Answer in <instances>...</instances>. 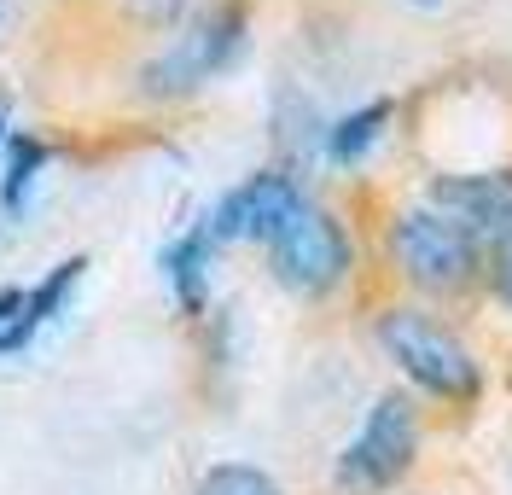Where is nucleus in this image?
I'll return each instance as SVG.
<instances>
[{
	"label": "nucleus",
	"mask_w": 512,
	"mask_h": 495,
	"mask_svg": "<svg viewBox=\"0 0 512 495\" xmlns=\"http://www.w3.org/2000/svg\"><path fill=\"white\" fill-rule=\"evenodd\" d=\"M373 338L390 356V367L414 385L419 396L443 402V408H472L483 396V362L460 332L437 321L419 303H384L373 315Z\"/></svg>",
	"instance_id": "nucleus-1"
},
{
	"label": "nucleus",
	"mask_w": 512,
	"mask_h": 495,
	"mask_svg": "<svg viewBox=\"0 0 512 495\" xmlns=\"http://www.w3.org/2000/svg\"><path fill=\"white\" fill-rule=\"evenodd\" d=\"M384 245H390V263L396 274L414 286V292L431 297H460L466 286L483 280V239L472 228H460L448 210H437L431 198L419 204H402L384 228Z\"/></svg>",
	"instance_id": "nucleus-2"
},
{
	"label": "nucleus",
	"mask_w": 512,
	"mask_h": 495,
	"mask_svg": "<svg viewBox=\"0 0 512 495\" xmlns=\"http://www.w3.org/2000/svg\"><path fill=\"white\" fill-rule=\"evenodd\" d=\"M419 461V402L408 391H379L367 402L361 426L338 449V490L344 495H384L396 490Z\"/></svg>",
	"instance_id": "nucleus-3"
},
{
	"label": "nucleus",
	"mask_w": 512,
	"mask_h": 495,
	"mask_svg": "<svg viewBox=\"0 0 512 495\" xmlns=\"http://www.w3.org/2000/svg\"><path fill=\"white\" fill-rule=\"evenodd\" d=\"M245 30H251L245 0H216V6L192 12L187 24H181V30L146 59V70H140L146 94L152 99H175V94L204 88L210 76H222V70L245 53Z\"/></svg>",
	"instance_id": "nucleus-4"
},
{
	"label": "nucleus",
	"mask_w": 512,
	"mask_h": 495,
	"mask_svg": "<svg viewBox=\"0 0 512 495\" xmlns=\"http://www.w3.org/2000/svg\"><path fill=\"white\" fill-rule=\"evenodd\" d=\"M268 263H274V280L280 286H291V292H303V297H326L332 286L350 280L355 239H350L338 210H326V204L309 198L286 228L268 239Z\"/></svg>",
	"instance_id": "nucleus-5"
},
{
	"label": "nucleus",
	"mask_w": 512,
	"mask_h": 495,
	"mask_svg": "<svg viewBox=\"0 0 512 495\" xmlns=\"http://www.w3.org/2000/svg\"><path fill=\"white\" fill-rule=\"evenodd\" d=\"M303 204H309V193H303L297 169L268 164V169H256V175H245L239 187H227V193L210 204L204 222H210V233H216V245H233V239L268 245Z\"/></svg>",
	"instance_id": "nucleus-6"
},
{
	"label": "nucleus",
	"mask_w": 512,
	"mask_h": 495,
	"mask_svg": "<svg viewBox=\"0 0 512 495\" xmlns=\"http://www.w3.org/2000/svg\"><path fill=\"white\" fill-rule=\"evenodd\" d=\"M431 204L448 210L460 228H472L489 245L512 239V164H495V169H437L431 175Z\"/></svg>",
	"instance_id": "nucleus-7"
},
{
	"label": "nucleus",
	"mask_w": 512,
	"mask_h": 495,
	"mask_svg": "<svg viewBox=\"0 0 512 495\" xmlns=\"http://www.w3.org/2000/svg\"><path fill=\"white\" fill-rule=\"evenodd\" d=\"M210 257H216V233H210V222H204V216H198L192 228H181L158 251L163 286L175 292L181 315H204V303H210Z\"/></svg>",
	"instance_id": "nucleus-8"
},
{
	"label": "nucleus",
	"mask_w": 512,
	"mask_h": 495,
	"mask_svg": "<svg viewBox=\"0 0 512 495\" xmlns=\"http://www.w3.org/2000/svg\"><path fill=\"white\" fill-rule=\"evenodd\" d=\"M82 268H88V257H64V263L53 268V274H47L41 286H30V292H24V309H18V315H12V321L0 327V356L24 350L35 332H41L47 321H53V315H59L64 303H70V286L82 280Z\"/></svg>",
	"instance_id": "nucleus-9"
},
{
	"label": "nucleus",
	"mask_w": 512,
	"mask_h": 495,
	"mask_svg": "<svg viewBox=\"0 0 512 495\" xmlns=\"http://www.w3.org/2000/svg\"><path fill=\"white\" fill-rule=\"evenodd\" d=\"M390 117H396V99H367V105H355V111H344V117H332V123L320 129V152H326V164L355 169L384 134H390Z\"/></svg>",
	"instance_id": "nucleus-10"
},
{
	"label": "nucleus",
	"mask_w": 512,
	"mask_h": 495,
	"mask_svg": "<svg viewBox=\"0 0 512 495\" xmlns=\"http://www.w3.org/2000/svg\"><path fill=\"white\" fill-rule=\"evenodd\" d=\"M41 169H47V146H41L35 134H12V140H6V175H0V204H6L12 216L24 210V198H30Z\"/></svg>",
	"instance_id": "nucleus-11"
},
{
	"label": "nucleus",
	"mask_w": 512,
	"mask_h": 495,
	"mask_svg": "<svg viewBox=\"0 0 512 495\" xmlns=\"http://www.w3.org/2000/svg\"><path fill=\"white\" fill-rule=\"evenodd\" d=\"M198 495H286L262 466H245V461H227V466H210Z\"/></svg>",
	"instance_id": "nucleus-12"
},
{
	"label": "nucleus",
	"mask_w": 512,
	"mask_h": 495,
	"mask_svg": "<svg viewBox=\"0 0 512 495\" xmlns=\"http://www.w3.org/2000/svg\"><path fill=\"white\" fill-rule=\"evenodd\" d=\"M483 280H489L495 303H507V309H512V239L489 245V257H483Z\"/></svg>",
	"instance_id": "nucleus-13"
},
{
	"label": "nucleus",
	"mask_w": 512,
	"mask_h": 495,
	"mask_svg": "<svg viewBox=\"0 0 512 495\" xmlns=\"http://www.w3.org/2000/svg\"><path fill=\"white\" fill-rule=\"evenodd\" d=\"M6 140H12V99L0 94V152H6Z\"/></svg>",
	"instance_id": "nucleus-14"
}]
</instances>
